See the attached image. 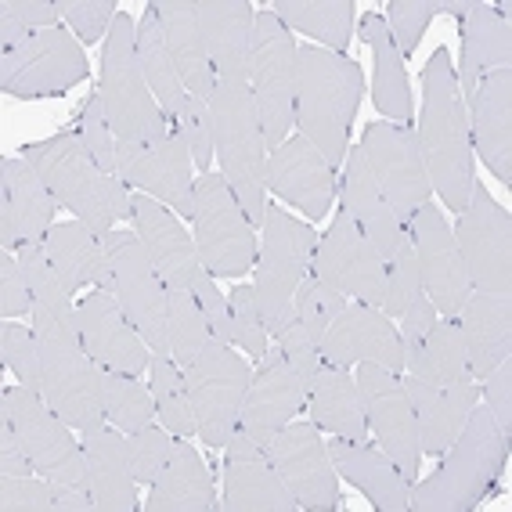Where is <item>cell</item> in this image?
<instances>
[{
	"mask_svg": "<svg viewBox=\"0 0 512 512\" xmlns=\"http://www.w3.org/2000/svg\"><path fill=\"white\" fill-rule=\"evenodd\" d=\"M0 415L15 426L40 476H47L55 487L87 484V455L76 444L73 426L44 401V394L29 390V386H11L4 390Z\"/></svg>",
	"mask_w": 512,
	"mask_h": 512,
	"instance_id": "12",
	"label": "cell"
},
{
	"mask_svg": "<svg viewBox=\"0 0 512 512\" xmlns=\"http://www.w3.org/2000/svg\"><path fill=\"white\" fill-rule=\"evenodd\" d=\"M278 350H282L285 357H289V365L300 372V379L307 386H311L314 372L321 368V354H318V343H314L307 332H303V325L296 321V314L289 321H285V329L278 332Z\"/></svg>",
	"mask_w": 512,
	"mask_h": 512,
	"instance_id": "60",
	"label": "cell"
},
{
	"mask_svg": "<svg viewBox=\"0 0 512 512\" xmlns=\"http://www.w3.org/2000/svg\"><path fill=\"white\" fill-rule=\"evenodd\" d=\"M408 238H412L415 264H419L422 293L433 300L440 318H458L462 303L473 293V282H469L466 260L458 253L455 228L433 206V199L412 217Z\"/></svg>",
	"mask_w": 512,
	"mask_h": 512,
	"instance_id": "19",
	"label": "cell"
},
{
	"mask_svg": "<svg viewBox=\"0 0 512 512\" xmlns=\"http://www.w3.org/2000/svg\"><path fill=\"white\" fill-rule=\"evenodd\" d=\"M484 408L491 412L494 426L512 448V354L484 379Z\"/></svg>",
	"mask_w": 512,
	"mask_h": 512,
	"instance_id": "58",
	"label": "cell"
},
{
	"mask_svg": "<svg viewBox=\"0 0 512 512\" xmlns=\"http://www.w3.org/2000/svg\"><path fill=\"white\" fill-rule=\"evenodd\" d=\"M138 192L163 202L166 210H174L177 217L192 220L195 213L192 152H188V141L177 130V123H170V119H163L156 127V134L148 138L145 156H141Z\"/></svg>",
	"mask_w": 512,
	"mask_h": 512,
	"instance_id": "29",
	"label": "cell"
},
{
	"mask_svg": "<svg viewBox=\"0 0 512 512\" xmlns=\"http://www.w3.org/2000/svg\"><path fill=\"white\" fill-rule=\"evenodd\" d=\"M101 404H105V419L123 433H138L156 419V397H152V386L141 383V375L101 368Z\"/></svg>",
	"mask_w": 512,
	"mask_h": 512,
	"instance_id": "44",
	"label": "cell"
},
{
	"mask_svg": "<svg viewBox=\"0 0 512 512\" xmlns=\"http://www.w3.org/2000/svg\"><path fill=\"white\" fill-rule=\"evenodd\" d=\"M249 91H253L267 148L275 152L296 127V40L271 11H260L253 22L249 51Z\"/></svg>",
	"mask_w": 512,
	"mask_h": 512,
	"instance_id": "8",
	"label": "cell"
},
{
	"mask_svg": "<svg viewBox=\"0 0 512 512\" xmlns=\"http://www.w3.org/2000/svg\"><path fill=\"white\" fill-rule=\"evenodd\" d=\"M318 354L325 365L347 368V372L357 361H372L394 375L404 372V343L394 318H386L379 307H368V303H347L339 311L329 332L321 336Z\"/></svg>",
	"mask_w": 512,
	"mask_h": 512,
	"instance_id": "20",
	"label": "cell"
},
{
	"mask_svg": "<svg viewBox=\"0 0 512 512\" xmlns=\"http://www.w3.org/2000/svg\"><path fill=\"white\" fill-rule=\"evenodd\" d=\"M343 210L350 213L361 235L379 249L383 260L401 249V242H408V228L401 224L394 210H390V202L383 199L379 192V184H375L372 170H368V159H365V148L354 145L347 148V170H343Z\"/></svg>",
	"mask_w": 512,
	"mask_h": 512,
	"instance_id": "32",
	"label": "cell"
},
{
	"mask_svg": "<svg viewBox=\"0 0 512 512\" xmlns=\"http://www.w3.org/2000/svg\"><path fill=\"white\" fill-rule=\"evenodd\" d=\"M202 40L210 51L217 83H249V51H253L256 11L249 0H199Z\"/></svg>",
	"mask_w": 512,
	"mask_h": 512,
	"instance_id": "30",
	"label": "cell"
},
{
	"mask_svg": "<svg viewBox=\"0 0 512 512\" xmlns=\"http://www.w3.org/2000/svg\"><path fill=\"white\" fill-rule=\"evenodd\" d=\"M264 455L278 469L303 512L339 509V473L314 422H289L264 444Z\"/></svg>",
	"mask_w": 512,
	"mask_h": 512,
	"instance_id": "17",
	"label": "cell"
},
{
	"mask_svg": "<svg viewBox=\"0 0 512 512\" xmlns=\"http://www.w3.org/2000/svg\"><path fill=\"white\" fill-rule=\"evenodd\" d=\"M184 383H188L195 422H199V437L210 448H228V440L238 430L242 401H246L249 383H253L246 357L235 354L231 343H220L210 336L199 361L192 368H184Z\"/></svg>",
	"mask_w": 512,
	"mask_h": 512,
	"instance_id": "11",
	"label": "cell"
},
{
	"mask_svg": "<svg viewBox=\"0 0 512 512\" xmlns=\"http://www.w3.org/2000/svg\"><path fill=\"white\" fill-rule=\"evenodd\" d=\"M91 62L83 44L65 26L44 29L0 51V87L11 98H55L87 83Z\"/></svg>",
	"mask_w": 512,
	"mask_h": 512,
	"instance_id": "10",
	"label": "cell"
},
{
	"mask_svg": "<svg viewBox=\"0 0 512 512\" xmlns=\"http://www.w3.org/2000/svg\"><path fill=\"white\" fill-rule=\"evenodd\" d=\"M469 141L502 184H512V69H494L469 98Z\"/></svg>",
	"mask_w": 512,
	"mask_h": 512,
	"instance_id": "28",
	"label": "cell"
},
{
	"mask_svg": "<svg viewBox=\"0 0 512 512\" xmlns=\"http://www.w3.org/2000/svg\"><path fill=\"white\" fill-rule=\"evenodd\" d=\"M343 307H347V296H339L336 289L321 285L314 275H307L300 285H296V296H293L296 321H300L303 332H307L314 343H321V336L329 332V325L339 318Z\"/></svg>",
	"mask_w": 512,
	"mask_h": 512,
	"instance_id": "48",
	"label": "cell"
},
{
	"mask_svg": "<svg viewBox=\"0 0 512 512\" xmlns=\"http://www.w3.org/2000/svg\"><path fill=\"white\" fill-rule=\"evenodd\" d=\"M430 188L451 213H462L473 192V141H469L466 101L458 91L451 55L440 47L422 69V112L415 130Z\"/></svg>",
	"mask_w": 512,
	"mask_h": 512,
	"instance_id": "1",
	"label": "cell"
},
{
	"mask_svg": "<svg viewBox=\"0 0 512 512\" xmlns=\"http://www.w3.org/2000/svg\"><path fill=\"white\" fill-rule=\"evenodd\" d=\"M73 130L80 134V141L87 145V152L94 156V163L105 170V174H116V134H112L109 119H105V105H101L98 87L91 91V98L83 101V109L76 112Z\"/></svg>",
	"mask_w": 512,
	"mask_h": 512,
	"instance_id": "52",
	"label": "cell"
},
{
	"mask_svg": "<svg viewBox=\"0 0 512 512\" xmlns=\"http://www.w3.org/2000/svg\"><path fill=\"white\" fill-rule=\"evenodd\" d=\"M267 11L285 29H296L303 37H311V44L336 51V55L347 51L350 33H354V4L350 0H275Z\"/></svg>",
	"mask_w": 512,
	"mask_h": 512,
	"instance_id": "41",
	"label": "cell"
},
{
	"mask_svg": "<svg viewBox=\"0 0 512 512\" xmlns=\"http://www.w3.org/2000/svg\"><path fill=\"white\" fill-rule=\"evenodd\" d=\"M213 109V156L220 163V174L235 192L238 206L249 217L253 228L264 224L267 210V138L260 127V112L249 83H217L210 98Z\"/></svg>",
	"mask_w": 512,
	"mask_h": 512,
	"instance_id": "5",
	"label": "cell"
},
{
	"mask_svg": "<svg viewBox=\"0 0 512 512\" xmlns=\"http://www.w3.org/2000/svg\"><path fill=\"white\" fill-rule=\"evenodd\" d=\"M361 148H365L368 170H372L383 199L390 202V210L408 228L415 213L430 202L433 192L415 130L397 127V123H368Z\"/></svg>",
	"mask_w": 512,
	"mask_h": 512,
	"instance_id": "16",
	"label": "cell"
},
{
	"mask_svg": "<svg viewBox=\"0 0 512 512\" xmlns=\"http://www.w3.org/2000/svg\"><path fill=\"white\" fill-rule=\"evenodd\" d=\"M217 487H213L210 466L184 437H174L170 462L152 484L145 512H217Z\"/></svg>",
	"mask_w": 512,
	"mask_h": 512,
	"instance_id": "38",
	"label": "cell"
},
{
	"mask_svg": "<svg viewBox=\"0 0 512 512\" xmlns=\"http://www.w3.org/2000/svg\"><path fill=\"white\" fill-rule=\"evenodd\" d=\"M98 94L119 148H134V152L145 148L148 138L156 134V127L166 119L156 94L148 87L145 73H141L138 26L123 11L112 19L109 37H105V47H101Z\"/></svg>",
	"mask_w": 512,
	"mask_h": 512,
	"instance_id": "6",
	"label": "cell"
},
{
	"mask_svg": "<svg viewBox=\"0 0 512 512\" xmlns=\"http://www.w3.org/2000/svg\"><path fill=\"white\" fill-rule=\"evenodd\" d=\"M83 455H87V487H91L94 512H138V480H134L123 430L101 426L87 433Z\"/></svg>",
	"mask_w": 512,
	"mask_h": 512,
	"instance_id": "33",
	"label": "cell"
},
{
	"mask_svg": "<svg viewBox=\"0 0 512 512\" xmlns=\"http://www.w3.org/2000/svg\"><path fill=\"white\" fill-rule=\"evenodd\" d=\"M127 448H130V466H134V480L152 487L159 480V473L166 469V462H170L174 440H170L166 426H145V430L130 433Z\"/></svg>",
	"mask_w": 512,
	"mask_h": 512,
	"instance_id": "54",
	"label": "cell"
},
{
	"mask_svg": "<svg viewBox=\"0 0 512 512\" xmlns=\"http://www.w3.org/2000/svg\"><path fill=\"white\" fill-rule=\"evenodd\" d=\"M0 314L4 318L33 314V289H29L26 267L11 253H4V260H0Z\"/></svg>",
	"mask_w": 512,
	"mask_h": 512,
	"instance_id": "59",
	"label": "cell"
},
{
	"mask_svg": "<svg viewBox=\"0 0 512 512\" xmlns=\"http://www.w3.org/2000/svg\"><path fill=\"white\" fill-rule=\"evenodd\" d=\"M0 361L8 372H15L22 379V386L37 390L44 386V372H40V339L37 329H26V325H15V321H4L0 329Z\"/></svg>",
	"mask_w": 512,
	"mask_h": 512,
	"instance_id": "49",
	"label": "cell"
},
{
	"mask_svg": "<svg viewBox=\"0 0 512 512\" xmlns=\"http://www.w3.org/2000/svg\"><path fill=\"white\" fill-rule=\"evenodd\" d=\"M404 368L437 386L473 379L469 375V357H466V343H462V329H458V318H440L430 336L404 357Z\"/></svg>",
	"mask_w": 512,
	"mask_h": 512,
	"instance_id": "43",
	"label": "cell"
},
{
	"mask_svg": "<svg viewBox=\"0 0 512 512\" xmlns=\"http://www.w3.org/2000/svg\"><path fill=\"white\" fill-rule=\"evenodd\" d=\"M419 296H426V293H422L419 264H415L412 238H408V242H401V249L386 260V300L379 311H383L386 318H401Z\"/></svg>",
	"mask_w": 512,
	"mask_h": 512,
	"instance_id": "51",
	"label": "cell"
},
{
	"mask_svg": "<svg viewBox=\"0 0 512 512\" xmlns=\"http://www.w3.org/2000/svg\"><path fill=\"white\" fill-rule=\"evenodd\" d=\"M361 40L372 47L375 55V80H372L375 109L383 112L390 123H397V127H412V116H415L412 87H408V73H404V58L397 55L394 40H390L386 19L368 15L361 22Z\"/></svg>",
	"mask_w": 512,
	"mask_h": 512,
	"instance_id": "40",
	"label": "cell"
},
{
	"mask_svg": "<svg viewBox=\"0 0 512 512\" xmlns=\"http://www.w3.org/2000/svg\"><path fill=\"white\" fill-rule=\"evenodd\" d=\"M101 242H105V253H109L112 282H116L112 293H116L123 314L152 347V354H170V332H166L170 289H166V282L148 260L141 238L134 231H109V235H101Z\"/></svg>",
	"mask_w": 512,
	"mask_h": 512,
	"instance_id": "13",
	"label": "cell"
},
{
	"mask_svg": "<svg viewBox=\"0 0 512 512\" xmlns=\"http://www.w3.org/2000/svg\"><path fill=\"white\" fill-rule=\"evenodd\" d=\"M76 321H80V339L87 354L98 361L101 368H112V372H127L141 375L152 365V354H148V343L141 339V332L130 325V318L119 307L116 293H105V289H94L76 303Z\"/></svg>",
	"mask_w": 512,
	"mask_h": 512,
	"instance_id": "24",
	"label": "cell"
},
{
	"mask_svg": "<svg viewBox=\"0 0 512 512\" xmlns=\"http://www.w3.org/2000/svg\"><path fill=\"white\" fill-rule=\"evenodd\" d=\"M365 94L361 65L318 44L296 47V127L332 170L350 148V123Z\"/></svg>",
	"mask_w": 512,
	"mask_h": 512,
	"instance_id": "2",
	"label": "cell"
},
{
	"mask_svg": "<svg viewBox=\"0 0 512 512\" xmlns=\"http://www.w3.org/2000/svg\"><path fill=\"white\" fill-rule=\"evenodd\" d=\"M152 11H156L159 26H163L166 51H170V62H174L177 76H181L184 91L192 98L210 101L213 87H217V73H213L210 51H206V40H202L195 4L192 0H156Z\"/></svg>",
	"mask_w": 512,
	"mask_h": 512,
	"instance_id": "36",
	"label": "cell"
},
{
	"mask_svg": "<svg viewBox=\"0 0 512 512\" xmlns=\"http://www.w3.org/2000/svg\"><path fill=\"white\" fill-rule=\"evenodd\" d=\"M458 329L466 343L469 375L484 383L512 354V296H491L473 289L458 311Z\"/></svg>",
	"mask_w": 512,
	"mask_h": 512,
	"instance_id": "35",
	"label": "cell"
},
{
	"mask_svg": "<svg viewBox=\"0 0 512 512\" xmlns=\"http://www.w3.org/2000/svg\"><path fill=\"white\" fill-rule=\"evenodd\" d=\"M509 458V444L494 426L491 412L476 401L466 426L440 455L437 473L415 480L408 494L412 512H469L498 491V476Z\"/></svg>",
	"mask_w": 512,
	"mask_h": 512,
	"instance_id": "3",
	"label": "cell"
},
{
	"mask_svg": "<svg viewBox=\"0 0 512 512\" xmlns=\"http://www.w3.org/2000/svg\"><path fill=\"white\" fill-rule=\"evenodd\" d=\"M440 321L437 307H433L430 296H419V300L408 307V311L401 314V343H404V357L412 354L415 347H419L422 339L430 336L433 325Z\"/></svg>",
	"mask_w": 512,
	"mask_h": 512,
	"instance_id": "62",
	"label": "cell"
},
{
	"mask_svg": "<svg viewBox=\"0 0 512 512\" xmlns=\"http://www.w3.org/2000/svg\"><path fill=\"white\" fill-rule=\"evenodd\" d=\"M224 512H300L293 491L282 484L278 469L264 448L249 440L242 430L228 440V458H224Z\"/></svg>",
	"mask_w": 512,
	"mask_h": 512,
	"instance_id": "25",
	"label": "cell"
},
{
	"mask_svg": "<svg viewBox=\"0 0 512 512\" xmlns=\"http://www.w3.org/2000/svg\"><path fill=\"white\" fill-rule=\"evenodd\" d=\"M44 29H58L55 0H4L0 4V51Z\"/></svg>",
	"mask_w": 512,
	"mask_h": 512,
	"instance_id": "50",
	"label": "cell"
},
{
	"mask_svg": "<svg viewBox=\"0 0 512 512\" xmlns=\"http://www.w3.org/2000/svg\"><path fill=\"white\" fill-rule=\"evenodd\" d=\"M264 249L256 256V282L253 296L260 307V318L267 325V336L275 339L285 329V321L293 318V296L296 285L311 275V260L318 249V231L303 220L289 217L285 206L267 199L264 210Z\"/></svg>",
	"mask_w": 512,
	"mask_h": 512,
	"instance_id": "7",
	"label": "cell"
},
{
	"mask_svg": "<svg viewBox=\"0 0 512 512\" xmlns=\"http://www.w3.org/2000/svg\"><path fill=\"white\" fill-rule=\"evenodd\" d=\"M55 8L83 47L105 37V29H109L112 19L119 15L112 0H55Z\"/></svg>",
	"mask_w": 512,
	"mask_h": 512,
	"instance_id": "55",
	"label": "cell"
},
{
	"mask_svg": "<svg viewBox=\"0 0 512 512\" xmlns=\"http://www.w3.org/2000/svg\"><path fill=\"white\" fill-rule=\"evenodd\" d=\"M138 58H141V73H145L148 87L156 94L163 116L170 119V123H177L184 112V101H188V91H184L174 62H170L163 26H159L152 4H148V11L141 15V26H138Z\"/></svg>",
	"mask_w": 512,
	"mask_h": 512,
	"instance_id": "42",
	"label": "cell"
},
{
	"mask_svg": "<svg viewBox=\"0 0 512 512\" xmlns=\"http://www.w3.org/2000/svg\"><path fill=\"white\" fill-rule=\"evenodd\" d=\"M177 130H181L184 141H188L192 163L199 166V170H210V163H213V109H210V101L192 98V94H188L181 119H177Z\"/></svg>",
	"mask_w": 512,
	"mask_h": 512,
	"instance_id": "57",
	"label": "cell"
},
{
	"mask_svg": "<svg viewBox=\"0 0 512 512\" xmlns=\"http://www.w3.org/2000/svg\"><path fill=\"white\" fill-rule=\"evenodd\" d=\"M94 498L87 484H62L55 487V512H91Z\"/></svg>",
	"mask_w": 512,
	"mask_h": 512,
	"instance_id": "64",
	"label": "cell"
},
{
	"mask_svg": "<svg viewBox=\"0 0 512 512\" xmlns=\"http://www.w3.org/2000/svg\"><path fill=\"white\" fill-rule=\"evenodd\" d=\"M58 199L26 159L0 163V246L4 253L22 249L29 242H44L55 224Z\"/></svg>",
	"mask_w": 512,
	"mask_h": 512,
	"instance_id": "26",
	"label": "cell"
},
{
	"mask_svg": "<svg viewBox=\"0 0 512 512\" xmlns=\"http://www.w3.org/2000/svg\"><path fill=\"white\" fill-rule=\"evenodd\" d=\"M311 275L339 296H354L357 303L383 307L386 300V260L379 249L361 235L350 213L339 206L332 228L318 238L311 260Z\"/></svg>",
	"mask_w": 512,
	"mask_h": 512,
	"instance_id": "15",
	"label": "cell"
},
{
	"mask_svg": "<svg viewBox=\"0 0 512 512\" xmlns=\"http://www.w3.org/2000/svg\"><path fill=\"white\" fill-rule=\"evenodd\" d=\"M33 458H29L26 444L19 440L15 426L0 415V476H33Z\"/></svg>",
	"mask_w": 512,
	"mask_h": 512,
	"instance_id": "63",
	"label": "cell"
},
{
	"mask_svg": "<svg viewBox=\"0 0 512 512\" xmlns=\"http://www.w3.org/2000/svg\"><path fill=\"white\" fill-rule=\"evenodd\" d=\"M303 408H307V383L289 365V357L275 350V354H264L260 368L253 372L249 394L242 401V415H238V430L264 448L267 440L282 426H289Z\"/></svg>",
	"mask_w": 512,
	"mask_h": 512,
	"instance_id": "23",
	"label": "cell"
},
{
	"mask_svg": "<svg viewBox=\"0 0 512 512\" xmlns=\"http://www.w3.org/2000/svg\"><path fill=\"white\" fill-rule=\"evenodd\" d=\"M4 512H55V484L47 476H0Z\"/></svg>",
	"mask_w": 512,
	"mask_h": 512,
	"instance_id": "56",
	"label": "cell"
},
{
	"mask_svg": "<svg viewBox=\"0 0 512 512\" xmlns=\"http://www.w3.org/2000/svg\"><path fill=\"white\" fill-rule=\"evenodd\" d=\"M455 242L476 293L512 296V217L487 195V184L473 181Z\"/></svg>",
	"mask_w": 512,
	"mask_h": 512,
	"instance_id": "14",
	"label": "cell"
},
{
	"mask_svg": "<svg viewBox=\"0 0 512 512\" xmlns=\"http://www.w3.org/2000/svg\"><path fill=\"white\" fill-rule=\"evenodd\" d=\"M357 390H361V401H365L368 430L375 433L379 448L401 469L404 480L415 484L419 480L422 448H419V426H415L412 401L404 394L401 375L386 372V368L372 365V361H361Z\"/></svg>",
	"mask_w": 512,
	"mask_h": 512,
	"instance_id": "18",
	"label": "cell"
},
{
	"mask_svg": "<svg viewBox=\"0 0 512 512\" xmlns=\"http://www.w3.org/2000/svg\"><path fill=\"white\" fill-rule=\"evenodd\" d=\"M307 412H311L314 426L329 430L332 437L361 440V444L372 437L365 419V401H361L357 379L347 368H332L321 361L311 386H307Z\"/></svg>",
	"mask_w": 512,
	"mask_h": 512,
	"instance_id": "39",
	"label": "cell"
},
{
	"mask_svg": "<svg viewBox=\"0 0 512 512\" xmlns=\"http://www.w3.org/2000/svg\"><path fill=\"white\" fill-rule=\"evenodd\" d=\"M228 311H231V343H238L256 361H264L271 336H267V325L260 318V307H256L253 285H235L231 289Z\"/></svg>",
	"mask_w": 512,
	"mask_h": 512,
	"instance_id": "53",
	"label": "cell"
},
{
	"mask_svg": "<svg viewBox=\"0 0 512 512\" xmlns=\"http://www.w3.org/2000/svg\"><path fill=\"white\" fill-rule=\"evenodd\" d=\"M166 332H170V354L181 368H192L199 361L202 347L210 343V321L202 314L192 289H170L166 300Z\"/></svg>",
	"mask_w": 512,
	"mask_h": 512,
	"instance_id": "47",
	"label": "cell"
},
{
	"mask_svg": "<svg viewBox=\"0 0 512 512\" xmlns=\"http://www.w3.org/2000/svg\"><path fill=\"white\" fill-rule=\"evenodd\" d=\"M329 458L336 473L343 480L357 487L365 494L368 502L379 512H404L408 509V494H412V484L401 476V469L386 458L383 448H372V444H361V440H347V437H332L329 444Z\"/></svg>",
	"mask_w": 512,
	"mask_h": 512,
	"instance_id": "34",
	"label": "cell"
},
{
	"mask_svg": "<svg viewBox=\"0 0 512 512\" xmlns=\"http://www.w3.org/2000/svg\"><path fill=\"white\" fill-rule=\"evenodd\" d=\"M148 372H152L156 415L170 430V437H192V433H199L192 397H188V383H184V368L170 354H152Z\"/></svg>",
	"mask_w": 512,
	"mask_h": 512,
	"instance_id": "45",
	"label": "cell"
},
{
	"mask_svg": "<svg viewBox=\"0 0 512 512\" xmlns=\"http://www.w3.org/2000/svg\"><path fill=\"white\" fill-rule=\"evenodd\" d=\"M473 8V0H390L386 8V29L394 40L397 55H412L415 47L422 44V33L430 29V22L437 15H455L462 19Z\"/></svg>",
	"mask_w": 512,
	"mask_h": 512,
	"instance_id": "46",
	"label": "cell"
},
{
	"mask_svg": "<svg viewBox=\"0 0 512 512\" xmlns=\"http://www.w3.org/2000/svg\"><path fill=\"white\" fill-rule=\"evenodd\" d=\"M264 184L275 199L296 206L311 220L325 217L336 199V170L303 134H289V141L267 156Z\"/></svg>",
	"mask_w": 512,
	"mask_h": 512,
	"instance_id": "21",
	"label": "cell"
},
{
	"mask_svg": "<svg viewBox=\"0 0 512 512\" xmlns=\"http://www.w3.org/2000/svg\"><path fill=\"white\" fill-rule=\"evenodd\" d=\"M509 4H484L473 0V8L458 19L462 29V65H458V91L462 98H473L480 80L494 69H509L512 62V26Z\"/></svg>",
	"mask_w": 512,
	"mask_h": 512,
	"instance_id": "31",
	"label": "cell"
},
{
	"mask_svg": "<svg viewBox=\"0 0 512 512\" xmlns=\"http://www.w3.org/2000/svg\"><path fill=\"white\" fill-rule=\"evenodd\" d=\"M195 300H199L202 314H206V321H210V332L213 339H220V343H231V311H228V296L220 293L217 285H213V275L210 271H202L199 282L192 285Z\"/></svg>",
	"mask_w": 512,
	"mask_h": 512,
	"instance_id": "61",
	"label": "cell"
},
{
	"mask_svg": "<svg viewBox=\"0 0 512 512\" xmlns=\"http://www.w3.org/2000/svg\"><path fill=\"white\" fill-rule=\"evenodd\" d=\"M130 228L141 238L148 260L166 282V289H192L206 271L195 238L184 231L181 217L166 210L152 195H130Z\"/></svg>",
	"mask_w": 512,
	"mask_h": 512,
	"instance_id": "22",
	"label": "cell"
},
{
	"mask_svg": "<svg viewBox=\"0 0 512 512\" xmlns=\"http://www.w3.org/2000/svg\"><path fill=\"white\" fill-rule=\"evenodd\" d=\"M195 246L202 267L217 278H242L256 264V228L238 206L220 170H206L195 184Z\"/></svg>",
	"mask_w": 512,
	"mask_h": 512,
	"instance_id": "9",
	"label": "cell"
},
{
	"mask_svg": "<svg viewBox=\"0 0 512 512\" xmlns=\"http://www.w3.org/2000/svg\"><path fill=\"white\" fill-rule=\"evenodd\" d=\"M44 249H47V256H51V264H55L62 285L69 289V296L80 293L83 285H98L105 293L116 289L105 242H101V235H94L83 220L51 224V231L44 235Z\"/></svg>",
	"mask_w": 512,
	"mask_h": 512,
	"instance_id": "37",
	"label": "cell"
},
{
	"mask_svg": "<svg viewBox=\"0 0 512 512\" xmlns=\"http://www.w3.org/2000/svg\"><path fill=\"white\" fill-rule=\"evenodd\" d=\"M401 383H404L408 401H412L422 455L440 458L451 448V440L458 437V430L466 426L473 404L480 401V390H476L473 379L437 386V383H426V379H419V375H412V372L404 375Z\"/></svg>",
	"mask_w": 512,
	"mask_h": 512,
	"instance_id": "27",
	"label": "cell"
},
{
	"mask_svg": "<svg viewBox=\"0 0 512 512\" xmlns=\"http://www.w3.org/2000/svg\"><path fill=\"white\" fill-rule=\"evenodd\" d=\"M22 159L37 170L58 206L76 213V220H83L94 235H109L116 220H130V188L94 163L73 127L26 145Z\"/></svg>",
	"mask_w": 512,
	"mask_h": 512,
	"instance_id": "4",
	"label": "cell"
}]
</instances>
